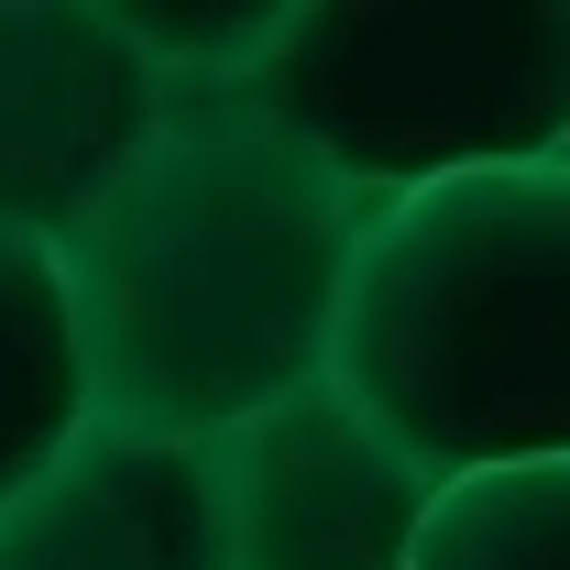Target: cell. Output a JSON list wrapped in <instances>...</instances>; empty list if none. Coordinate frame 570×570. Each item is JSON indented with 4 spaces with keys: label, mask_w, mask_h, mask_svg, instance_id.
Returning a JSON list of instances; mask_svg holds the SVG:
<instances>
[{
    "label": "cell",
    "mask_w": 570,
    "mask_h": 570,
    "mask_svg": "<svg viewBox=\"0 0 570 570\" xmlns=\"http://www.w3.org/2000/svg\"><path fill=\"white\" fill-rule=\"evenodd\" d=\"M384 198L330 176L242 88H176V121L56 253L88 330L99 417L142 439H230L341 373L362 242Z\"/></svg>",
    "instance_id": "cell-1"
},
{
    "label": "cell",
    "mask_w": 570,
    "mask_h": 570,
    "mask_svg": "<svg viewBox=\"0 0 570 570\" xmlns=\"http://www.w3.org/2000/svg\"><path fill=\"white\" fill-rule=\"evenodd\" d=\"M341 384L439 483L570 461V165L461 176L373 219Z\"/></svg>",
    "instance_id": "cell-2"
},
{
    "label": "cell",
    "mask_w": 570,
    "mask_h": 570,
    "mask_svg": "<svg viewBox=\"0 0 570 570\" xmlns=\"http://www.w3.org/2000/svg\"><path fill=\"white\" fill-rule=\"evenodd\" d=\"M253 99L384 209L570 165V0H285Z\"/></svg>",
    "instance_id": "cell-3"
},
{
    "label": "cell",
    "mask_w": 570,
    "mask_h": 570,
    "mask_svg": "<svg viewBox=\"0 0 570 570\" xmlns=\"http://www.w3.org/2000/svg\"><path fill=\"white\" fill-rule=\"evenodd\" d=\"M165 121L176 77L110 0H0V230L67 253Z\"/></svg>",
    "instance_id": "cell-4"
},
{
    "label": "cell",
    "mask_w": 570,
    "mask_h": 570,
    "mask_svg": "<svg viewBox=\"0 0 570 570\" xmlns=\"http://www.w3.org/2000/svg\"><path fill=\"white\" fill-rule=\"evenodd\" d=\"M209 450H219L242 570H417L428 515L450 494L428 461H406L362 417V395L341 373L264 406L253 428H230Z\"/></svg>",
    "instance_id": "cell-5"
},
{
    "label": "cell",
    "mask_w": 570,
    "mask_h": 570,
    "mask_svg": "<svg viewBox=\"0 0 570 570\" xmlns=\"http://www.w3.org/2000/svg\"><path fill=\"white\" fill-rule=\"evenodd\" d=\"M0 570H242L219 450L99 417L0 515Z\"/></svg>",
    "instance_id": "cell-6"
},
{
    "label": "cell",
    "mask_w": 570,
    "mask_h": 570,
    "mask_svg": "<svg viewBox=\"0 0 570 570\" xmlns=\"http://www.w3.org/2000/svg\"><path fill=\"white\" fill-rule=\"evenodd\" d=\"M88 428H99V384H88V330H77L67 264H56V242L0 230V515Z\"/></svg>",
    "instance_id": "cell-7"
},
{
    "label": "cell",
    "mask_w": 570,
    "mask_h": 570,
    "mask_svg": "<svg viewBox=\"0 0 570 570\" xmlns=\"http://www.w3.org/2000/svg\"><path fill=\"white\" fill-rule=\"evenodd\" d=\"M417 570H570V461L450 483L428 515Z\"/></svg>",
    "instance_id": "cell-8"
},
{
    "label": "cell",
    "mask_w": 570,
    "mask_h": 570,
    "mask_svg": "<svg viewBox=\"0 0 570 570\" xmlns=\"http://www.w3.org/2000/svg\"><path fill=\"white\" fill-rule=\"evenodd\" d=\"M110 11L176 88H242L285 33V0H110Z\"/></svg>",
    "instance_id": "cell-9"
}]
</instances>
